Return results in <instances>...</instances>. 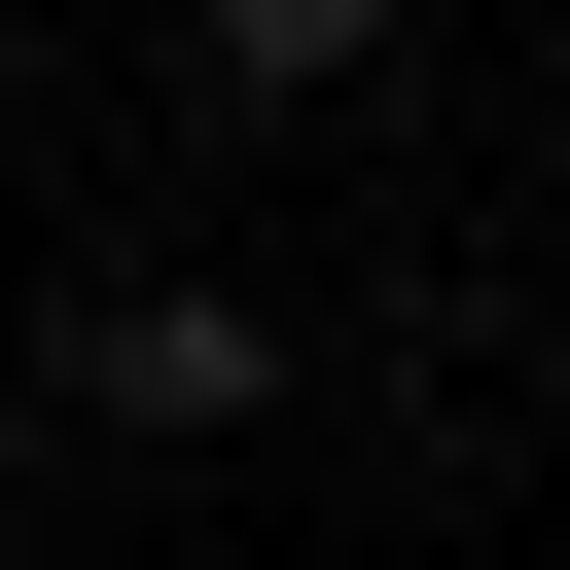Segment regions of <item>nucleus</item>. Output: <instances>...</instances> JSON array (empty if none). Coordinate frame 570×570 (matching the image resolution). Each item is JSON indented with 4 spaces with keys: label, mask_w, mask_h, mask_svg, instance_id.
Listing matches in <instances>:
<instances>
[{
    "label": "nucleus",
    "mask_w": 570,
    "mask_h": 570,
    "mask_svg": "<svg viewBox=\"0 0 570 570\" xmlns=\"http://www.w3.org/2000/svg\"><path fill=\"white\" fill-rule=\"evenodd\" d=\"M71 392H107V428H249V392H285V321H249V285H107V321H71Z\"/></svg>",
    "instance_id": "nucleus-1"
},
{
    "label": "nucleus",
    "mask_w": 570,
    "mask_h": 570,
    "mask_svg": "<svg viewBox=\"0 0 570 570\" xmlns=\"http://www.w3.org/2000/svg\"><path fill=\"white\" fill-rule=\"evenodd\" d=\"M178 36H214L249 107H321V71H392V0H178Z\"/></svg>",
    "instance_id": "nucleus-2"
}]
</instances>
